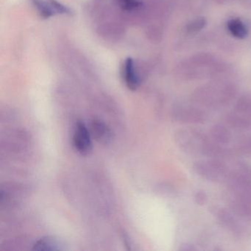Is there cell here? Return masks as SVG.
<instances>
[{
    "mask_svg": "<svg viewBox=\"0 0 251 251\" xmlns=\"http://www.w3.org/2000/svg\"><path fill=\"white\" fill-rule=\"evenodd\" d=\"M195 170L199 176L207 180H223L226 176V167L222 162L217 161H201L197 163Z\"/></svg>",
    "mask_w": 251,
    "mask_h": 251,
    "instance_id": "7a4b0ae2",
    "label": "cell"
},
{
    "mask_svg": "<svg viewBox=\"0 0 251 251\" xmlns=\"http://www.w3.org/2000/svg\"><path fill=\"white\" fill-rule=\"evenodd\" d=\"M74 145L76 150L82 154H86L92 150V140L89 130L83 123H78L75 131Z\"/></svg>",
    "mask_w": 251,
    "mask_h": 251,
    "instance_id": "3957f363",
    "label": "cell"
},
{
    "mask_svg": "<svg viewBox=\"0 0 251 251\" xmlns=\"http://www.w3.org/2000/svg\"><path fill=\"white\" fill-rule=\"evenodd\" d=\"M177 142L183 151L195 155H215L220 149L212 143L205 135L194 129H183L177 133Z\"/></svg>",
    "mask_w": 251,
    "mask_h": 251,
    "instance_id": "6da1fadb",
    "label": "cell"
},
{
    "mask_svg": "<svg viewBox=\"0 0 251 251\" xmlns=\"http://www.w3.org/2000/svg\"><path fill=\"white\" fill-rule=\"evenodd\" d=\"M61 249L62 248L60 242L52 237L42 238L33 246V250L38 251H60Z\"/></svg>",
    "mask_w": 251,
    "mask_h": 251,
    "instance_id": "5b68a950",
    "label": "cell"
},
{
    "mask_svg": "<svg viewBox=\"0 0 251 251\" xmlns=\"http://www.w3.org/2000/svg\"><path fill=\"white\" fill-rule=\"evenodd\" d=\"M124 78L126 85L131 90H136L139 86V78L135 70L133 59L128 58L126 59L124 65Z\"/></svg>",
    "mask_w": 251,
    "mask_h": 251,
    "instance_id": "277c9868",
    "label": "cell"
},
{
    "mask_svg": "<svg viewBox=\"0 0 251 251\" xmlns=\"http://www.w3.org/2000/svg\"><path fill=\"white\" fill-rule=\"evenodd\" d=\"M229 31L238 39H244L248 34L245 25L239 20H232L227 23Z\"/></svg>",
    "mask_w": 251,
    "mask_h": 251,
    "instance_id": "ba28073f",
    "label": "cell"
},
{
    "mask_svg": "<svg viewBox=\"0 0 251 251\" xmlns=\"http://www.w3.org/2000/svg\"><path fill=\"white\" fill-rule=\"evenodd\" d=\"M32 2L44 18H49L56 14L52 0H32Z\"/></svg>",
    "mask_w": 251,
    "mask_h": 251,
    "instance_id": "8992f818",
    "label": "cell"
},
{
    "mask_svg": "<svg viewBox=\"0 0 251 251\" xmlns=\"http://www.w3.org/2000/svg\"><path fill=\"white\" fill-rule=\"evenodd\" d=\"M119 2L122 8L128 11L138 8L141 4L138 0H119Z\"/></svg>",
    "mask_w": 251,
    "mask_h": 251,
    "instance_id": "30bf717a",
    "label": "cell"
},
{
    "mask_svg": "<svg viewBox=\"0 0 251 251\" xmlns=\"http://www.w3.org/2000/svg\"><path fill=\"white\" fill-rule=\"evenodd\" d=\"M213 139L219 143H226L230 139V133L227 129L223 126H216L214 127L212 133Z\"/></svg>",
    "mask_w": 251,
    "mask_h": 251,
    "instance_id": "9c48e42d",
    "label": "cell"
},
{
    "mask_svg": "<svg viewBox=\"0 0 251 251\" xmlns=\"http://www.w3.org/2000/svg\"><path fill=\"white\" fill-rule=\"evenodd\" d=\"M92 130L98 140L102 142H106L110 140L111 132L104 123L100 121H94L92 125Z\"/></svg>",
    "mask_w": 251,
    "mask_h": 251,
    "instance_id": "52a82bcc",
    "label": "cell"
}]
</instances>
